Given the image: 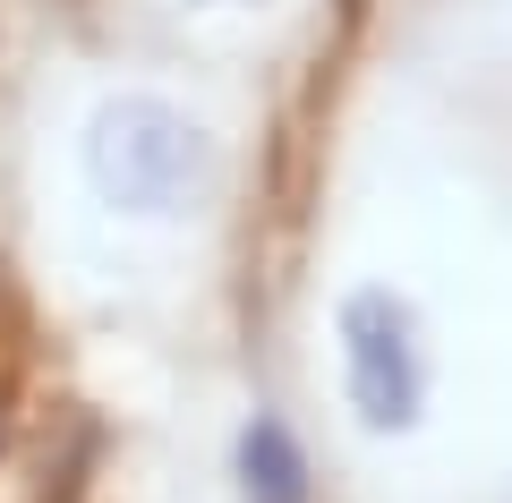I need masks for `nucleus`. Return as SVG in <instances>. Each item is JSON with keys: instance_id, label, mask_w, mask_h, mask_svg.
<instances>
[{"instance_id": "1", "label": "nucleus", "mask_w": 512, "mask_h": 503, "mask_svg": "<svg viewBox=\"0 0 512 503\" xmlns=\"http://www.w3.org/2000/svg\"><path fill=\"white\" fill-rule=\"evenodd\" d=\"M86 162H94V188L111 205H128V214H180L205 188V128L180 120L171 103L128 94V103H103V120L86 137Z\"/></svg>"}, {"instance_id": "2", "label": "nucleus", "mask_w": 512, "mask_h": 503, "mask_svg": "<svg viewBox=\"0 0 512 503\" xmlns=\"http://www.w3.org/2000/svg\"><path fill=\"white\" fill-rule=\"evenodd\" d=\"M342 359H350V401L367 427H410L419 418V350H410L402 299L359 290L342 307Z\"/></svg>"}, {"instance_id": "3", "label": "nucleus", "mask_w": 512, "mask_h": 503, "mask_svg": "<svg viewBox=\"0 0 512 503\" xmlns=\"http://www.w3.org/2000/svg\"><path fill=\"white\" fill-rule=\"evenodd\" d=\"M239 495L248 503H308V452L282 418H248L239 435Z\"/></svg>"}, {"instance_id": "4", "label": "nucleus", "mask_w": 512, "mask_h": 503, "mask_svg": "<svg viewBox=\"0 0 512 503\" xmlns=\"http://www.w3.org/2000/svg\"><path fill=\"white\" fill-rule=\"evenodd\" d=\"M0 444H9V401H0Z\"/></svg>"}]
</instances>
